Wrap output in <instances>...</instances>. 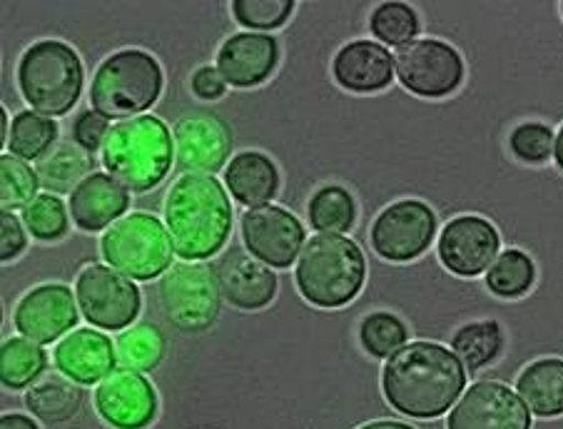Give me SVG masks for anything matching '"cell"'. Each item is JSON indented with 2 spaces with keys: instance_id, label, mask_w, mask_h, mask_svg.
Returning <instances> with one entry per match:
<instances>
[{
  "instance_id": "17",
  "label": "cell",
  "mask_w": 563,
  "mask_h": 429,
  "mask_svg": "<svg viewBox=\"0 0 563 429\" xmlns=\"http://www.w3.org/2000/svg\"><path fill=\"white\" fill-rule=\"evenodd\" d=\"M13 320L23 338L41 344L55 342L78 322V307H75L73 290L58 283L33 287L18 302Z\"/></svg>"
},
{
  "instance_id": "2",
  "label": "cell",
  "mask_w": 563,
  "mask_h": 429,
  "mask_svg": "<svg viewBox=\"0 0 563 429\" xmlns=\"http://www.w3.org/2000/svg\"><path fill=\"white\" fill-rule=\"evenodd\" d=\"M165 228L183 260H205L222 250L232 230L228 190L212 175L177 177L165 198Z\"/></svg>"
},
{
  "instance_id": "19",
  "label": "cell",
  "mask_w": 563,
  "mask_h": 429,
  "mask_svg": "<svg viewBox=\"0 0 563 429\" xmlns=\"http://www.w3.org/2000/svg\"><path fill=\"white\" fill-rule=\"evenodd\" d=\"M279 63V45L267 33H238L218 51V70L234 88L265 82Z\"/></svg>"
},
{
  "instance_id": "11",
  "label": "cell",
  "mask_w": 563,
  "mask_h": 429,
  "mask_svg": "<svg viewBox=\"0 0 563 429\" xmlns=\"http://www.w3.org/2000/svg\"><path fill=\"white\" fill-rule=\"evenodd\" d=\"M75 295L86 320L100 330H125L140 312V290L130 277L106 265H90L78 275Z\"/></svg>"
},
{
  "instance_id": "36",
  "label": "cell",
  "mask_w": 563,
  "mask_h": 429,
  "mask_svg": "<svg viewBox=\"0 0 563 429\" xmlns=\"http://www.w3.org/2000/svg\"><path fill=\"white\" fill-rule=\"evenodd\" d=\"M37 173L31 170L21 157L3 155L0 157V205L3 210L25 208L37 195Z\"/></svg>"
},
{
  "instance_id": "6",
  "label": "cell",
  "mask_w": 563,
  "mask_h": 429,
  "mask_svg": "<svg viewBox=\"0 0 563 429\" xmlns=\"http://www.w3.org/2000/svg\"><path fill=\"white\" fill-rule=\"evenodd\" d=\"M163 68L140 48L118 51L100 63L90 82V102L106 118H128L153 108L163 92Z\"/></svg>"
},
{
  "instance_id": "37",
  "label": "cell",
  "mask_w": 563,
  "mask_h": 429,
  "mask_svg": "<svg viewBox=\"0 0 563 429\" xmlns=\"http://www.w3.org/2000/svg\"><path fill=\"white\" fill-rule=\"evenodd\" d=\"M553 130L543 123H521L511 130L509 151L516 161L527 165H543L553 155Z\"/></svg>"
},
{
  "instance_id": "30",
  "label": "cell",
  "mask_w": 563,
  "mask_h": 429,
  "mask_svg": "<svg viewBox=\"0 0 563 429\" xmlns=\"http://www.w3.org/2000/svg\"><path fill=\"white\" fill-rule=\"evenodd\" d=\"M55 138H58V125L53 118L35 113V110H23L13 120L8 147L21 161H41L43 153L51 151Z\"/></svg>"
},
{
  "instance_id": "21",
  "label": "cell",
  "mask_w": 563,
  "mask_h": 429,
  "mask_svg": "<svg viewBox=\"0 0 563 429\" xmlns=\"http://www.w3.org/2000/svg\"><path fill=\"white\" fill-rule=\"evenodd\" d=\"M334 80L350 92H379L389 88L394 61L384 45L374 41H352L336 51L332 63Z\"/></svg>"
},
{
  "instance_id": "16",
  "label": "cell",
  "mask_w": 563,
  "mask_h": 429,
  "mask_svg": "<svg viewBox=\"0 0 563 429\" xmlns=\"http://www.w3.org/2000/svg\"><path fill=\"white\" fill-rule=\"evenodd\" d=\"M175 161L180 170L212 175L222 170L232 153V138L220 118L195 113L180 118L173 128Z\"/></svg>"
},
{
  "instance_id": "25",
  "label": "cell",
  "mask_w": 563,
  "mask_h": 429,
  "mask_svg": "<svg viewBox=\"0 0 563 429\" xmlns=\"http://www.w3.org/2000/svg\"><path fill=\"white\" fill-rule=\"evenodd\" d=\"M82 399L86 392L63 375H45L25 392V407L45 425L68 422L78 415Z\"/></svg>"
},
{
  "instance_id": "4",
  "label": "cell",
  "mask_w": 563,
  "mask_h": 429,
  "mask_svg": "<svg viewBox=\"0 0 563 429\" xmlns=\"http://www.w3.org/2000/svg\"><path fill=\"white\" fill-rule=\"evenodd\" d=\"M367 263L356 242L344 235H314L307 240L295 270L299 293L314 307H342L362 293Z\"/></svg>"
},
{
  "instance_id": "20",
  "label": "cell",
  "mask_w": 563,
  "mask_h": 429,
  "mask_svg": "<svg viewBox=\"0 0 563 429\" xmlns=\"http://www.w3.org/2000/svg\"><path fill=\"white\" fill-rule=\"evenodd\" d=\"M130 208V193L115 177L92 173L70 193L73 222L86 232L112 228Z\"/></svg>"
},
{
  "instance_id": "24",
  "label": "cell",
  "mask_w": 563,
  "mask_h": 429,
  "mask_svg": "<svg viewBox=\"0 0 563 429\" xmlns=\"http://www.w3.org/2000/svg\"><path fill=\"white\" fill-rule=\"evenodd\" d=\"M516 389L533 415H563V360L543 358L531 362L516 380Z\"/></svg>"
},
{
  "instance_id": "9",
  "label": "cell",
  "mask_w": 563,
  "mask_h": 429,
  "mask_svg": "<svg viewBox=\"0 0 563 429\" xmlns=\"http://www.w3.org/2000/svg\"><path fill=\"white\" fill-rule=\"evenodd\" d=\"M399 82L419 98H446L462 88L466 68L454 45L437 38H421L397 51L394 58Z\"/></svg>"
},
{
  "instance_id": "5",
  "label": "cell",
  "mask_w": 563,
  "mask_h": 429,
  "mask_svg": "<svg viewBox=\"0 0 563 429\" xmlns=\"http://www.w3.org/2000/svg\"><path fill=\"white\" fill-rule=\"evenodd\" d=\"M82 63L68 43H33L18 63V86L35 113L58 118L73 110L82 92Z\"/></svg>"
},
{
  "instance_id": "46",
  "label": "cell",
  "mask_w": 563,
  "mask_h": 429,
  "mask_svg": "<svg viewBox=\"0 0 563 429\" xmlns=\"http://www.w3.org/2000/svg\"><path fill=\"white\" fill-rule=\"evenodd\" d=\"M561 15H563V3H561Z\"/></svg>"
},
{
  "instance_id": "23",
  "label": "cell",
  "mask_w": 563,
  "mask_h": 429,
  "mask_svg": "<svg viewBox=\"0 0 563 429\" xmlns=\"http://www.w3.org/2000/svg\"><path fill=\"white\" fill-rule=\"evenodd\" d=\"M224 183L234 200L240 205H269L279 188V170L272 157L260 151H245L234 155L228 170H224Z\"/></svg>"
},
{
  "instance_id": "42",
  "label": "cell",
  "mask_w": 563,
  "mask_h": 429,
  "mask_svg": "<svg viewBox=\"0 0 563 429\" xmlns=\"http://www.w3.org/2000/svg\"><path fill=\"white\" fill-rule=\"evenodd\" d=\"M0 429H41V427L25 415H3V419H0Z\"/></svg>"
},
{
  "instance_id": "44",
  "label": "cell",
  "mask_w": 563,
  "mask_h": 429,
  "mask_svg": "<svg viewBox=\"0 0 563 429\" xmlns=\"http://www.w3.org/2000/svg\"><path fill=\"white\" fill-rule=\"evenodd\" d=\"M553 161H556L559 170H563V125L559 128V135H556V145H553Z\"/></svg>"
},
{
  "instance_id": "26",
  "label": "cell",
  "mask_w": 563,
  "mask_h": 429,
  "mask_svg": "<svg viewBox=\"0 0 563 429\" xmlns=\"http://www.w3.org/2000/svg\"><path fill=\"white\" fill-rule=\"evenodd\" d=\"M92 167H96L92 153H88L86 147H80L75 140H63V143L51 147L48 155H43L41 161H37L35 173L37 180H41L48 190L68 193L70 188L75 190L82 180H86Z\"/></svg>"
},
{
  "instance_id": "1",
  "label": "cell",
  "mask_w": 563,
  "mask_h": 429,
  "mask_svg": "<svg viewBox=\"0 0 563 429\" xmlns=\"http://www.w3.org/2000/svg\"><path fill=\"white\" fill-rule=\"evenodd\" d=\"M387 403L415 419H434L452 407L466 387L464 362L437 342H411L391 354L382 375Z\"/></svg>"
},
{
  "instance_id": "27",
  "label": "cell",
  "mask_w": 563,
  "mask_h": 429,
  "mask_svg": "<svg viewBox=\"0 0 563 429\" xmlns=\"http://www.w3.org/2000/svg\"><path fill=\"white\" fill-rule=\"evenodd\" d=\"M307 215L309 226L319 230V235H340L354 226L356 202L342 185H324L309 198Z\"/></svg>"
},
{
  "instance_id": "14",
  "label": "cell",
  "mask_w": 563,
  "mask_h": 429,
  "mask_svg": "<svg viewBox=\"0 0 563 429\" xmlns=\"http://www.w3.org/2000/svg\"><path fill=\"white\" fill-rule=\"evenodd\" d=\"M449 429H531V409L501 382H476L449 415Z\"/></svg>"
},
{
  "instance_id": "8",
  "label": "cell",
  "mask_w": 563,
  "mask_h": 429,
  "mask_svg": "<svg viewBox=\"0 0 563 429\" xmlns=\"http://www.w3.org/2000/svg\"><path fill=\"white\" fill-rule=\"evenodd\" d=\"M159 305L167 320L183 332H202L220 315V285L214 267L180 263L170 267L157 285Z\"/></svg>"
},
{
  "instance_id": "35",
  "label": "cell",
  "mask_w": 563,
  "mask_h": 429,
  "mask_svg": "<svg viewBox=\"0 0 563 429\" xmlns=\"http://www.w3.org/2000/svg\"><path fill=\"white\" fill-rule=\"evenodd\" d=\"M23 222L35 240L53 242L68 232V210L58 195L43 193L25 205Z\"/></svg>"
},
{
  "instance_id": "45",
  "label": "cell",
  "mask_w": 563,
  "mask_h": 429,
  "mask_svg": "<svg viewBox=\"0 0 563 429\" xmlns=\"http://www.w3.org/2000/svg\"><path fill=\"white\" fill-rule=\"evenodd\" d=\"M0 140L5 143V110H0Z\"/></svg>"
},
{
  "instance_id": "13",
  "label": "cell",
  "mask_w": 563,
  "mask_h": 429,
  "mask_svg": "<svg viewBox=\"0 0 563 429\" xmlns=\"http://www.w3.org/2000/svg\"><path fill=\"white\" fill-rule=\"evenodd\" d=\"M499 230L478 215H462V218L449 220L439 235L441 265L459 277L486 273L499 255Z\"/></svg>"
},
{
  "instance_id": "33",
  "label": "cell",
  "mask_w": 563,
  "mask_h": 429,
  "mask_svg": "<svg viewBox=\"0 0 563 429\" xmlns=\"http://www.w3.org/2000/svg\"><path fill=\"white\" fill-rule=\"evenodd\" d=\"M407 324L391 312H372L360 324V342L372 358H389L407 344Z\"/></svg>"
},
{
  "instance_id": "43",
  "label": "cell",
  "mask_w": 563,
  "mask_h": 429,
  "mask_svg": "<svg viewBox=\"0 0 563 429\" xmlns=\"http://www.w3.org/2000/svg\"><path fill=\"white\" fill-rule=\"evenodd\" d=\"M360 429H415L405 422H391V419H382V422H369V425H362Z\"/></svg>"
},
{
  "instance_id": "18",
  "label": "cell",
  "mask_w": 563,
  "mask_h": 429,
  "mask_svg": "<svg viewBox=\"0 0 563 429\" xmlns=\"http://www.w3.org/2000/svg\"><path fill=\"white\" fill-rule=\"evenodd\" d=\"M214 275L222 297L238 310H262L277 295V275L240 248H230L214 263Z\"/></svg>"
},
{
  "instance_id": "7",
  "label": "cell",
  "mask_w": 563,
  "mask_h": 429,
  "mask_svg": "<svg viewBox=\"0 0 563 429\" xmlns=\"http://www.w3.org/2000/svg\"><path fill=\"white\" fill-rule=\"evenodd\" d=\"M106 263L133 279L163 275L173 260V240L155 215L133 212L120 218L100 240Z\"/></svg>"
},
{
  "instance_id": "32",
  "label": "cell",
  "mask_w": 563,
  "mask_h": 429,
  "mask_svg": "<svg viewBox=\"0 0 563 429\" xmlns=\"http://www.w3.org/2000/svg\"><path fill=\"white\" fill-rule=\"evenodd\" d=\"M163 334L150 322H140L135 328H128L115 340V358L125 370H155L159 360H163Z\"/></svg>"
},
{
  "instance_id": "10",
  "label": "cell",
  "mask_w": 563,
  "mask_h": 429,
  "mask_svg": "<svg viewBox=\"0 0 563 429\" xmlns=\"http://www.w3.org/2000/svg\"><path fill=\"white\" fill-rule=\"evenodd\" d=\"M437 235V215L421 200H399L374 220L369 240L389 263H411L424 255Z\"/></svg>"
},
{
  "instance_id": "41",
  "label": "cell",
  "mask_w": 563,
  "mask_h": 429,
  "mask_svg": "<svg viewBox=\"0 0 563 429\" xmlns=\"http://www.w3.org/2000/svg\"><path fill=\"white\" fill-rule=\"evenodd\" d=\"M190 86L195 96L202 100H218L224 96V90H228V82H224L222 73L218 68H210V65H202V68H197L192 73Z\"/></svg>"
},
{
  "instance_id": "40",
  "label": "cell",
  "mask_w": 563,
  "mask_h": 429,
  "mask_svg": "<svg viewBox=\"0 0 563 429\" xmlns=\"http://www.w3.org/2000/svg\"><path fill=\"white\" fill-rule=\"evenodd\" d=\"M25 250V230L13 212L0 215V260H15Z\"/></svg>"
},
{
  "instance_id": "12",
  "label": "cell",
  "mask_w": 563,
  "mask_h": 429,
  "mask_svg": "<svg viewBox=\"0 0 563 429\" xmlns=\"http://www.w3.org/2000/svg\"><path fill=\"white\" fill-rule=\"evenodd\" d=\"M247 253L269 267H289L302 255L305 228L292 212L279 205L247 210L240 222Z\"/></svg>"
},
{
  "instance_id": "22",
  "label": "cell",
  "mask_w": 563,
  "mask_h": 429,
  "mask_svg": "<svg viewBox=\"0 0 563 429\" xmlns=\"http://www.w3.org/2000/svg\"><path fill=\"white\" fill-rule=\"evenodd\" d=\"M53 360L65 377L78 385H92L110 375L115 365V344L98 330H75L55 348Z\"/></svg>"
},
{
  "instance_id": "31",
  "label": "cell",
  "mask_w": 563,
  "mask_h": 429,
  "mask_svg": "<svg viewBox=\"0 0 563 429\" xmlns=\"http://www.w3.org/2000/svg\"><path fill=\"white\" fill-rule=\"evenodd\" d=\"M45 350L25 338H11L0 350V380L8 389H23L45 370Z\"/></svg>"
},
{
  "instance_id": "29",
  "label": "cell",
  "mask_w": 563,
  "mask_h": 429,
  "mask_svg": "<svg viewBox=\"0 0 563 429\" xmlns=\"http://www.w3.org/2000/svg\"><path fill=\"white\" fill-rule=\"evenodd\" d=\"M537 283V265L523 250H504L486 270V287L504 300L527 295Z\"/></svg>"
},
{
  "instance_id": "28",
  "label": "cell",
  "mask_w": 563,
  "mask_h": 429,
  "mask_svg": "<svg viewBox=\"0 0 563 429\" xmlns=\"http://www.w3.org/2000/svg\"><path fill=\"white\" fill-rule=\"evenodd\" d=\"M452 348L468 370H484L504 352V330L494 320L468 322L452 338Z\"/></svg>"
},
{
  "instance_id": "34",
  "label": "cell",
  "mask_w": 563,
  "mask_h": 429,
  "mask_svg": "<svg viewBox=\"0 0 563 429\" xmlns=\"http://www.w3.org/2000/svg\"><path fill=\"white\" fill-rule=\"evenodd\" d=\"M369 31L377 41L405 48L419 33V15L407 3H382L369 18Z\"/></svg>"
},
{
  "instance_id": "38",
  "label": "cell",
  "mask_w": 563,
  "mask_h": 429,
  "mask_svg": "<svg viewBox=\"0 0 563 429\" xmlns=\"http://www.w3.org/2000/svg\"><path fill=\"white\" fill-rule=\"evenodd\" d=\"M295 11V0H234L232 15L250 31H272L287 23Z\"/></svg>"
},
{
  "instance_id": "15",
  "label": "cell",
  "mask_w": 563,
  "mask_h": 429,
  "mask_svg": "<svg viewBox=\"0 0 563 429\" xmlns=\"http://www.w3.org/2000/svg\"><path fill=\"white\" fill-rule=\"evenodd\" d=\"M100 417L115 429H143L155 419L157 395L135 370H115L96 389Z\"/></svg>"
},
{
  "instance_id": "3",
  "label": "cell",
  "mask_w": 563,
  "mask_h": 429,
  "mask_svg": "<svg viewBox=\"0 0 563 429\" xmlns=\"http://www.w3.org/2000/svg\"><path fill=\"white\" fill-rule=\"evenodd\" d=\"M173 153L170 130L163 120L137 116L110 128L102 145V165L128 190L145 193L165 180Z\"/></svg>"
},
{
  "instance_id": "39",
  "label": "cell",
  "mask_w": 563,
  "mask_h": 429,
  "mask_svg": "<svg viewBox=\"0 0 563 429\" xmlns=\"http://www.w3.org/2000/svg\"><path fill=\"white\" fill-rule=\"evenodd\" d=\"M108 120L110 118L98 113V110H86V113L78 116V120H75V125H73L75 143H78L80 147H86L88 153L102 151V145H106V138L110 133Z\"/></svg>"
}]
</instances>
